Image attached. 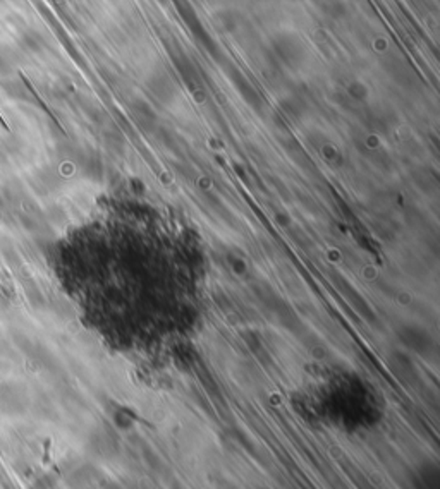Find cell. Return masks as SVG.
Listing matches in <instances>:
<instances>
[{"instance_id": "1", "label": "cell", "mask_w": 440, "mask_h": 489, "mask_svg": "<svg viewBox=\"0 0 440 489\" xmlns=\"http://www.w3.org/2000/svg\"><path fill=\"white\" fill-rule=\"evenodd\" d=\"M87 277L100 331L122 354L154 356L177 345L207 309L203 244L148 203L117 201L89 230Z\"/></svg>"}, {"instance_id": "2", "label": "cell", "mask_w": 440, "mask_h": 489, "mask_svg": "<svg viewBox=\"0 0 440 489\" xmlns=\"http://www.w3.org/2000/svg\"><path fill=\"white\" fill-rule=\"evenodd\" d=\"M308 409L318 421L342 431L367 429L380 417L374 390L356 375H337L318 384Z\"/></svg>"}]
</instances>
